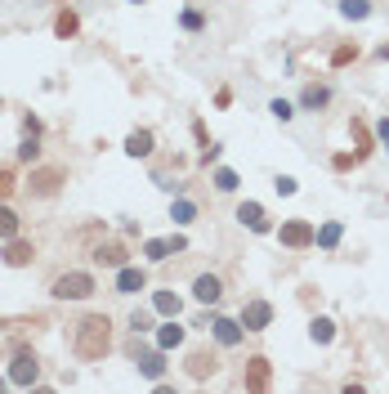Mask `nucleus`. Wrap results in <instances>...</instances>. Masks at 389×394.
<instances>
[{
  "label": "nucleus",
  "instance_id": "35",
  "mask_svg": "<svg viewBox=\"0 0 389 394\" xmlns=\"http://www.w3.org/2000/svg\"><path fill=\"white\" fill-rule=\"evenodd\" d=\"M358 162H363V157H349V153H336V162H331V166H336V171H349V166H358Z\"/></svg>",
  "mask_w": 389,
  "mask_h": 394
},
{
  "label": "nucleus",
  "instance_id": "3",
  "mask_svg": "<svg viewBox=\"0 0 389 394\" xmlns=\"http://www.w3.org/2000/svg\"><path fill=\"white\" fill-rule=\"evenodd\" d=\"M36 377H41V363H36V354L18 350V354H14V363H9V386L27 390V386H36Z\"/></svg>",
  "mask_w": 389,
  "mask_h": 394
},
{
  "label": "nucleus",
  "instance_id": "39",
  "mask_svg": "<svg viewBox=\"0 0 389 394\" xmlns=\"http://www.w3.org/2000/svg\"><path fill=\"white\" fill-rule=\"evenodd\" d=\"M130 5H144V0H130Z\"/></svg>",
  "mask_w": 389,
  "mask_h": 394
},
{
  "label": "nucleus",
  "instance_id": "25",
  "mask_svg": "<svg viewBox=\"0 0 389 394\" xmlns=\"http://www.w3.org/2000/svg\"><path fill=\"white\" fill-rule=\"evenodd\" d=\"M9 238H18V215L9 206H0V242H9Z\"/></svg>",
  "mask_w": 389,
  "mask_h": 394
},
{
  "label": "nucleus",
  "instance_id": "17",
  "mask_svg": "<svg viewBox=\"0 0 389 394\" xmlns=\"http://www.w3.org/2000/svg\"><path fill=\"white\" fill-rule=\"evenodd\" d=\"M153 309H157L161 318H179V314H184V300H179L175 292H157L153 296Z\"/></svg>",
  "mask_w": 389,
  "mask_h": 394
},
{
  "label": "nucleus",
  "instance_id": "32",
  "mask_svg": "<svg viewBox=\"0 0 389 394\" xmlns=\"http://www.w3.org/2000/svg\"><path fill=\"white\" fill-rule=\"evenodd\" d=\"M269 112H273L278 121H291V117H296V108H291L287 99H273V103H269Z\"/></svg>",
  "mask_w": 389,
  "mask_h": 394
},
{
  "label": "nucleus",
  "instance_id": "19",
  "mask_svg": "<svg viewBox=\"0 0 389 394\" xmlns=\"http://www.w3.org/2000/svg\"><path fill=\"white\" fill-rule=\"evenodd\" d=\"M340 233H345V229H340L336 220H327V224H322L318 233H313V242H318L322 251H336V247H340Z\"/></svg>",
  "mask_w": 389,
  "mask_h": 394
},
{
  "label": "nucleus",
  "instance_id": "4",
  "mask_svg": "<svg viewBox=\"0 0 389 394\" xmlns=\"http://www.w3.org/2000/svg\"><path fill=\"white\" fill-rule=\"evenodd\" d=\"M313 233H318V229H313L309 220H287L278 229V242H282V247H291V251H300V247H313Z\"/></svg>",
  "mask_w": 389,
  "mask_h": 394
},
{
  "label": "nucleus",
  "instance_id": "36",
  "mask_svg": "<svg viewBox=\"0 0 389 394\" xmlns=\"http://www.w3.org/2000/svg\"><path fill=\"white\" fill-rule=\"evenodd\" d=\"M9 189H14V175H9V171H0V202L9 197Z\"/></svg>",
  "mask_w": 389,
  "mask_h": 394
},
{
  "label": "nucleus",
  "instance_id": "31",
  "mask_svg": "<svg viewBox=\"0 0 389 394\" xmlns=\"http://www.w3.org/2000/svg\"><path fill=\"white\" fill-rule=\"evenodd\" d=\"M358 59V45H340L336 54H331V63H336V68H345V63H354Z\"/></svg>",
  "mask_w": 389,
  "mask_h": 394
},
{
  "label": "nucleus",
  "instance_id": "20",
  "mask_svg": "<svg viewBox=\"0 0 389 394\" xmlns=\"http://www.w3.org/2000/svg\"><path fill=\"white\" fill-rule=\"evenodd\" d=\"M170 220H175V224H193V220H197V202L175 197V202H170Z\"/></svg>",
  "mask_w": 389,
  "mask_h": 394
},
{
  "label": "nucleus",
  "instance_id": "14",
  "mask_svg": "<svg viewBox=\"0 0 389 394\" xmlns=\"http://www.w3.org/2000/svg\"><path fill=\"white\" fill-rule=\"evenodd\" d=\"M242 386L246 390H264V386H269V359H251V363H246Z\"/></svg>",
  "mask_w": 389,
  "mask_h": 394
},
{
  "label": "nucleus",
  "instance_id": "15",
  "mask_svg": "<svg viewBox=\"0 0 389 394\" xmlns=\"http://www.w3.org/2000/svg\"><path fill=\"white\" fill-rule=\"evenodd\" d=\"M153 144H157V135H153V130H130L126 153H130V157H153Z\"/></svg>",
  "mask_w": 389,
  "mask_h": 394
},
{
  "label": "nucleus",
  "instance_id": "22",
  "mask_svg": "<svg viewBox=\"0 0 389 394\" xmlns=\"http://www.w3.org/2000/svg\"><path fill=\"white\" fill-rule=\"evenodd\" d=\"M309 336H313L318 345H331V341H336V323H331V318H313V323H309Z\"/></svg>",
  "mask_w": 389,
  "mask_h": 394
},
{
  "label": "nucleus",
  "instance_id": "38",
  "mask_svg": "<svg viewBox=\"0 0 389 394\" xmlns=\"http://www.w3.org/2000/svg\"><path fill=\"white\" fill-rule=\"evenodd\" d=\"M5 386H9V377H0V390H5Z\"/></svg>",
  "mask_w": 389,
  "mask_h": 394
},
{
  "label": "nucleus",
  "instance_id": "30",
  "mask_svg": "<svg viewBox=\"0 0 389 394\" xmlns=\"http://www.w3.org/2000/svg\"><path fill=\"white\" fill-rule=\"evenodd\" d=\"M36 157H41V144H36V135H32V139L18 144V162H36Z\"/></svg>",
  "mask_w": 389,
  "mask_h": 394
},
{
  "label": "nucleus",
  "instance_id": "12",
  "mask_svg": "<svg viewBox=\"0 0 389 394\" xmlns=\"http://www.w3.org/2000/svg\"><path fill=\"white\" fill-rule=\"evenodd\" d=\"M215 368H220V359H215L211 350H197V354H188V377H193V381H206Z\"/></svg>",
  "mask_w": 389,
  "mask_h": 394
},
{
  "label": "nucleus",
  "instance_id": "40",
  "mask_svg": "<svg viewBox=\"0 0 389 394\" xmlns=\"http://www.w3.org/2000/svg\"><path fill=\"white\" fill-rule=\"evenodd\" d=\"M385 144H389V139H385Z\"/></svg>",
  "mask_w": 389,
  "mask_h": 394
},
{
  "label": "nucleus",
  "instance_id": "21",
  "mask_svg": "<svg viewBox=\"0 0 389 394\" xmlns=\"http://www.w3.org/2000/svg\"><path fill=\"white\" fill-rule=\"evenodd\" d=\"M144 256L153 260V265H161V260L175 256V247H170V238H153V242H144Z\"/></svg>",
  "mask_w": 389,
  "mask_h": 394
},
{
  "label": "nucleus",
  "instance_id": "26",
  "mask_svg": "<svg viewBox=\"0 0 389 394\" xmlns=\"http://www.w3.org/2000/svg\"><path fill=\"white\" fill-rule=\"evenodd\" d=\"M153 314H157V309H135V314H130V327H135V336L153 332Z\"/></svg>",
  "mask_w": 389,
  "mask_h": 394
},
{
  "label": "nucleus",
  "instance_id": "23",
  "mask_svg": "<svg viewBox=\"0 0 389 394\" xmlns=\"http://www.w3.org/2000/svg\"><path fill=\"white\" fill-rule=\"evenodd\" d=\"M340 14L354 18V23H363V18L372 14V0H340Z\"/></svg>",
  "mask_w": 389,
  "mask_h": 394
},
{
  "label": "nucleus",
  "instance_id": "11",
  "mask_svg": "<svg viewBox=\"0 0 389 394\" xmlns=\"http://www.w3.org/2000/svg\"><path fill=\"white\" fill-rule=\"evenodd\" d=\"M237 220H242V224H246L251 233H269V229H273V224H269V215H264V206H260V202H242V206H237Z\"/></svg>",
  "mask_w": 389,
  "mask_h": 394
},
{
  "label": "nucleus",
  "instance_id": "5",
  "mask_svg": "<svg viewBox=\"0 0 389 394\" xmlns=\"http://www.w3.org/2000/svg\"><path fill=\"white\" fill-rule=\"evenodd\" d=\"M63 180H68V171H63V166H45V171H32V184H27V189H32L36 197H54Z\"/></svg>",
  "mask_w": 389,
  "mask_h": 394
},
{
  "label": "nucleus",
  "instance_id": "37",
  "mask_svg": "<svg viewBox=\"0 0 389 394\" xmlns=\"http://www.w3.org/2000/svg\"><path fill=\"white\" fill-rule=\"evenodd\" d=\"M376 135H381V139H389V117H381V121H376Z\"/></svg>",
  "mask_w": 389,
  "mask_h": 394
},
{
  "label": "nucleus",
  "instance_id": "9",
  "mask_svg": "<svg viewBox=\"0 0 389 394\" xmlns=\"http://www.w3.org/2000/svg\"><path fill=\"white\" fill-rule=\"evenodd\" d=\"M135 363H139V372H144L148 381H161V372H166V350H139L135 345Z\"/></svg>",
  "mask_w": 389,
  "mask_h": 394
},
{
  "label": "nucleus",
  "instance_id": "29",
  "mask_svg": "<svg viewBox=\"0 0 389 394\" xmlns=\"http://www.w3.org/2000/svg\"><path fill=\"white\" fill-rule=\"evenodd\" d=\"M179 23H184V32H202V27H206V18L197 14V9H184V14H179Z\"/></svg>",
  "mask_w": 389,
  "mask_h": 394
},
{
  "label": "nucleus",
  "instance_id": "28",
  "mask_svg": "<svg viewBox=\"0 0 389 394\" xmlns=\"http://www.w3.org/2000/svg\"><path fill=\"white\" fill-rule=\"evenodd\" d=\"M94 260H99V265L121 269V265H126V251H121V247H99V256H94Z\"/></svg>",
  "mask_w": 389,
  "mask_h": 394
},
{
  "label": "nucleus",
  "instance_id": "1",
  "mask_svg": "<svg viewBox=\"0 0 389 394\" xmlns=\"http://www.w3.org/2000/svg\"><path fill=\"white\" fill-rule=\"evenodd\" d=\"M108 350H112V323L103 314L85 318V323L77 327V359L94 363V359H103Z\"/></svg>",
  "mask_w": 389,
  "mask_h": 394
},
{
  "label": "nucleus",
  "instance_id": "27",
  "mask_svg": "<svg viewBox=\"0 0 389 394\" xmlns=\"http://www.w3.org/2000/svg\"><path fill=\"white\" fill-rule=\"evenodd\" d=\"M349 130H354V144H358V157H367V153H372V135H367V126H363V121H349Z\"/></svg>",
  "mask_w": 389,
  "mask_h": 394
},
{
  "label": "nucleus",
  "instance_id": "2",
  "mask_svg": "<svg viewBox=\"0 0 389 394\" xmlns=\"http://www.w3.org/2000/svg\"><path fill=\"white\" fill-rule=\"evenodd\" d=\"M50 296H54V300H85V296H94V278L85 274V269H72V274L54 278Z\"/></svg>",
  "mask_w": 389,
  "mask_h": 394
},
{
  "label": "nucleus",
  "instance_id": "10",
  "mask_svg": "<svg viewBox=\"0 0 389 394\" xmlns=\"http://www.w3.org/2000/svg\"><path fill=\"white\" fill-rule=\"evenodd\" d=\"M193 296L202 300V305H220L224 300V283L215 274H202V278H193Z\"/></svg>",
  "mask_w": 389,
  "mask_h": 394
},
{
  "label": "nucleus",
  "instance_id": "24",
  "mask_svg": "<svg viewBox=\"0 0 389 394\" xmlns=\"http://www.w3.org/2000/svg\"><path fill=\"white\" fill-rule=\"evenodd\" d=\"M211 184H215L220 193H237V184H242V180H237V171H229V166H220V171L211 175Z\"/></svg>",
  "mask_w": 389,
  "mask_h": 394
},
{
  "label": "nucleus",
  "instance_id": "6",
  "mask_svg": "<svg viewBox=\"0 0 389 394\" xmlns=\"http://www.w3.org/2000/svg\"><path fill=\"white\" fill-rule=\"evenodd\" d=\"M269 323H273V305L269 300H246L242 305V327L246 332H264Z\"/></svg>",
  "mask_w": 389,
  "mask_h": 394
},
{
  "label": "nucleus",
  "instance_id": "13",
  "mask_svg": "<svg viewBox=\"0 0 389 394\" xmlns=\"http://www.w3.org/2000/svg\"><path fill=\"white\" fill-rule=\"evenodd\" d=\"M32 256H36V251H32V242L9 238V242H5V256H0V260H5L9 269H23V265H32Z\"/></svg>",
  "mask_w": 389,
  "mask_h": 394
},
{
  "label": "nucleus",
  "instance_id": "8",
  "mask_svg": "<svg viewBox=\"0 0 389 394\" xmlns=\"http://www.w3.org/2000/svg\"><path fill=\"white\" fill-rule=\"evenodd\" d=\"M148 292V274L139 265H121L117 269V296H139Z\"/></svg>",
  "mask_w": 389,
  "mask_h": 394
},
{
  "label": "nucleus",
  "instance_id": "33",
  "mask_svg": "<svg viewBox=\"0 0 389 394\" xmlns=\"http://www.w3.org/2000/svg\"><path fill=\"white\" fill-rule=\"evenodd\" d=\"M54 32H59V36H72V32H77V14H59Z\"/></svg>",
  "mask_w": 389,
  "mask_h": 394
},
{
  "label": "nucleus",
  "instance_id": "18",
  "mask_svg": "<svg viewBox=\"0 0 389 394\" xmlns=\"http://www.w3.org/2000/svg\"><path fill=\"white\" fill-rule=\"evenodd\" d=\"M327 103H331L327 86H305V95H300V108L305 112H318V108H327Z\"/></svg>",
  "mask_w": 389,
  "mask_h": 394
},
{
  "label": "nucleus",
  "instance_id": "34",
  "mask_svg": "<svg viewBox=\"0 0 389 394\" xmlns=\"http://www.w3.org/2000/svg\"><path fill=\"white\" fill-rule=\"evenodd\" d=\"M278 193H282V197H296V193H300V184L291 180V175H278Z\"/></svg>",
  "mask_w": 389,
  "mask_h": 394
},
{
  "label": "nucleus",
  "instance_id": "7",
  "mask_svg": "<svg viewBox=\"0 0 389 394\" xmlns=\"http://www.w3.org/2000/svg\"><path fill=\"white\" fill-rule=\"evenodd\" d=\"M211 336L224 345V350H233V345H242L246 327H242V318H211Z\"/></svg>",
  "mask_w": 389,
  "mask_h": 394
},
{
  "label": "nucleus",
  "instance_id": "16",
  "mask_svg": "<svg viewBox=\"0 0 389 394\" xmlns=\"http://www.w3.org/2000/svg\"><path fill=\"white\" fill-rule=\"evenodd\" d=\"M157 345H161L166 354H170V350H179V345H184V327H179L175 318H166V323L157 327Z\"/></svg>",
  "mask_w": 389,
  "mask_h": 394
}]
</instances>
